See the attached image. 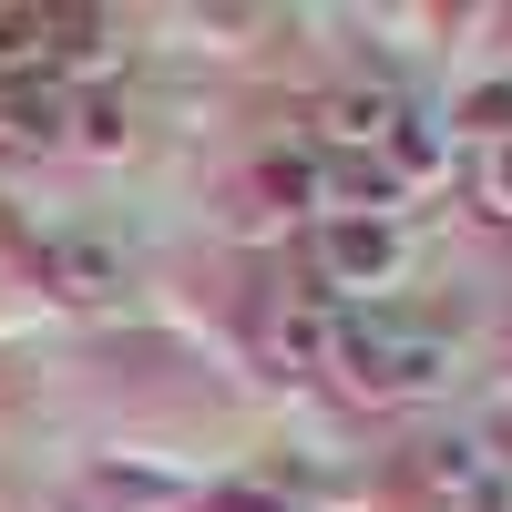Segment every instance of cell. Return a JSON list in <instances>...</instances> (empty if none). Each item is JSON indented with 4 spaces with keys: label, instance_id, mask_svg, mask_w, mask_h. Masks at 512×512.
Returning <instances> with one entry per match:
<instances>
[{
    "label": "cell",
    "instance_id": "1",
    "mask_svg": "<svg viewBox=\"0 0 512 512\" xmlns=\"http://www.w3.org/2000/svg\"><path fill=\"white\" fill-rule=\"evenodd\" d=\"M338 369H349L369 400H420V390H441V379H451V338H441V328H400V318L349 308Z\"/></svg>",
    "mask_w": 512,
    "mask_h": 512
},
{
    "label": "cell",
    "instance_id": "2",
    "mask_svg": "<svg viewBox=\"0 0 512 512\" xmlns=\"http://www.w3.org/2000/svg\"><path fill=\"white\" fill-rule=\"evenodd\" d=\"M318 277H328V297L390 287V277H400V226H379V216H338V226H318Z\"/></svg>",
    "mask_w": 512,
    "mask_h": 512
},
{
    "label": "cell",
    "instance_id": "3",
    "mask_svg": "<svg viewBox=\"0 0 512 512\" xmlns=\"http://www.w3.org/2000/svg\"><path fill=\"white\" fill-rule=\"evenodd\" d=\"M431 492L441 512H512V461L482 441H431Z\"/></svg>",
    "mask_w": 512,
    "mask_h": 512
},
{
    "label": "cell",
    "instance_id": "7",
    "mask_svg": "<svg viewBox=\"0 0 512 512\" xmlns=\"http://www.w3.org/2000/svg\"><path fill=\"white\" fill-rule=\"evenodd\" d=\"M390 154H400V164H420V175H431V164H441V134H431V123H420V113H410L400 134H390Z\"/></svg>",
    "mask_w": 512,
    "mask_h": 512
},
{
    "label": "cell",
    "instance_id": "4",
    "mask_svg": "<svg viewBox=\"0 0 512 512\" xmlns=\"http://www.w3.org/2000/svg\"><path fill=\"white\" fill-rule=\"evenodd\" d=\"M338 338H349V308L318 287V297H287V308L267 318V349L287 369H338Z\"/></svg>",
    "mask_w": 512,
    "mask_h": 512
},
{
    "label": "cell",
    "instance_id": "6",
    "mask_svg": "<svg viewBox=\"0 0 512 512\" xmlns=\"http://www.w3.org/2000/svg\"><path fill=\"white\" fill-rule=\"evenodd\" d=\"M52 287L62 297H123V246L113 236H62L52 246Z\"/></svg>",
    "mask_w": 512,
    "mask_h": 512
},
{
    "label": "cell",
    "instance_id": "8",
    "mask_svg": "<svg viewBox=\"0 0 512 512\" xmlns=\"http://www.w3.org/2000/svg\"><path fill=\"white\" fill-rule=\"evenodd\" d=\"M482 185H492V205H512V134L492 144V164H482Z\"/></svg>",
    "mask_w": 512,
    "mask_h": 512
},
{
    "label": "cell",
    "instance_id": "5",
    "mask_svg": "<svg viewBox=\"0 0 512 512\" xmlns=\"http://www.w3.org/2000/svg\"><path fill=\"white\" fill-rule=\"evenodd\" d=\"M318 123H328V144H338V154H369V144H390L400 123H410V103L390 93V82H349V93H328Z\"/></svg>",
    "mask_w": 512,
    "mask_h": 512
}]
</instances>
